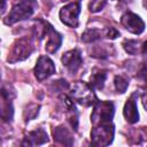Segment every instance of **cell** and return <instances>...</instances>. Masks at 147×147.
Instances as JSON below:
<instances>
[{
    "mask_svg": "<svg viewBox=\"0 0 147 147\" xmlns=\"http://www.w3.org/2000/svg\"><path fill=\"white\" fill-rule=\"evenodd\" d=\"M123 47L129 54H132V55L137 54L138 48H139L138 47V41H136V40H125L123 42Z\"/></svg>",
    "mask_w": 147,
    "mask_h": 147,
    "instance_id": "cell-18",
    "label": "cell"
},
{
    "mask_svg": "<svg viewBox=\"0 0 147 147\" xmlns=\"http://www.w3.org/2000/svg\"><path fill=\"white\" fill-rule=\"evenodd\" d=\"M123 115L125 117V119L129 123H136L139 119V113H138V108H137V103L134 100V95H132L124 106L123 109Z\"/></svg>",
    "mask_w": 147,
    "mask_h": 147,
    "instance_id": "cell-12",
    "label": "cell"
},
{
    "mask_svg": "<svg viewBox=\"0 0 147 147\" xmlns=\"http://www.w3.org/2000/svg\"><path fill=\"white\" fill-rule=\"evenodd\" d=\"M121 22H122V24L124 25V28L126 30H129L130 32H132L134 34H140L145 30L144 21L138 15H136L131 11H126L122 16Z\"/></svg>",
    "mask_w": 147,
    "mask_h": 147,
    "instance_id": "cell-8",
    "label": "cell"
},
{
    "mask_svg": "<svg viewBox=\"0 0 147 147\" xmlns=\"http://www.w3.org/2000/svg\"><path fill=\"white\" fill-rule=\"evenodd\" d=\"M61 60H62L63 65H65L67 69L71 74H76L83 63V59H82L80 52L78 49H71V51L67 52L65 54H63Z\"/></svg>",
    "mask_w": 147,
    "mask_h": 147,
    "instance_id": "cell-9",
    "label": "cell"
},
{
    "mask_svg": "<svg viewBox=\"0 0 147 147\" xmlns=\"http://www.w3.org/2000/svg\"><path fill=\"white\" fill-rule=\"evenodd\" d=\"M46 36H47V41H46V51L48 53H55L61 44H62V37L53 29L52 25L48 24V28H47V32H46Z\"/></svg>",
    "mask_w": 147,
    "mask_h": 147,
    "instance_id": "cell-10",
    "label": "cell"
},
{
    "mask_svg": "<svg viewBox=\"0 0 147 147\" xmlns=\"http://www.w3.org/2000/svg\"><path fill=\"white\" fill-rule=\"evenodd\" d=\"M142 55H144L145 60L147 61V41H145L142 45Z\"/></svg>",
    "mask_w": 147,
    "mask_h": 147,
    "instance_id": "cell-22",
    "label": "cell"
},
{
    "mask_svg": "<svg viewBox=\"0 0 147 147\" xmlns=\"http://www.w3.org/2000/svg\"><path fill=\"white\" fill-rule=\"evenodd\" d=\"M106 2H107V0H92L90 3V10L92 13H96L105 7Z\"/></svg>",
    "mask_w": 147,
    "mask_h": 147,
    "instance_id": "cell-19",
    "label": "cell"
},
{
    "mask_svg": "<svg viewBox=\"0 0 147 147\" xmlns=\"http://www.w3.org/2000/svg\"><path fill=\"white\" fill-rule=\"evenodd\" d=\"M37 1L36 0H20L11 9V11L8 14V16L5 18L6 24H14L18 21L29 18L37 8Z\"/></svg>",
    "mask_w": 147,
    "mask_h": 147,
    "instance_id": "cell-1",
    "label": "cell"
},
{
    "mask_svg": "<svg viewBox=\"0 0 147 147\" xmlns=\"http://www.w3.org/2000/svg\"><path fill=\"white\" fill-rule=\"evenodd\" d=\"M13 106L9 100V93L2 88V110H1V116L3 121H11L13 119Z\"/></svg>",
    "mask_w": 147,
    "mask_h": 147,
    "instance_id": "cell-14",
    "label": "cell"
},
{
    "mask_svg": "<svg viewBox=\"0 0 147 147\" xmlns=\"http://www.w3.org/2000/svg\"><path fill=\"white\" fill-rule=\"evenodd\" d=\"M114 138V126L111 123L98 124L91 132L92 144L95 146H108Z\"/></svg>",
    "mask_w": 147,
    "mask_h": 147,
    "instance_id": "cell-4",
    "label": "cell"
},
{
    "mask_svg": "<svg viewBox=\"0 0 147 147\" xmlns=\"http://www.w3.org/2000/svg\"><path fill=\"white\" fill-rule=\"evenodd\" d=\"M80 14V5L78 2H71L60 10L61 21L71 28H76L78 25V16Z\"/></svg>",
    "mask_w": 147,
    "mask_h": 147,
    "instance_id": "cell-6",
    "label": "cell"
},
{
    "mask_svg": "<svg viewBox=\"0 0 147 147\" xmlns=\"http://www.w3.org/2000/svg\"><path fill=\"white\" fill-rule=\"evenodd\" d=\"M71 98L76 100L78 103L88 107V106H94L98 101L95 94L93 93L92 86L84 83V82H78L74 85L71 90Z\"/></svg>",
    "mask_w": 147,
    "mask_h": 147,
    "instance_id": "cell-3",
    "label": "cell"
},
{
    "mask_svg": "<svg viewBox=\"0 0 147 147\" xmlns=\"http://www.w3.org/2000/svg\"><path fill=\"white\" fill-rule=\"evenodd\" d=\"M114 84H115V87L117 90V92L119 93H124L129 86V82L123 77V76H116L115 77V80H114Z\"/></svg>",
    "mask_w": 147,
    "mask_h": 147,
    "instance_id": "cell-17",
    "label": "cell"
},
{
    "mask_svg": "<svg viewBox=\"0 0 147 147\" xmlns=\"http://www.w3.org/2000/svg\"><path fill=\"white\" fill-rule=\"evenodd\" d=\"M137 78L147 87V65H144V67L140 69V71L138 72Z\"/></svg>",
    "mask_w": 147,
    "mask_h": 147,
    "instance_id": "cell-20",
    "label": "cell"
},
{
    "mask_svg": "<svg viewBox=\"0 0 147 147\" xmlns=\"http://www.w3.org/2000/svg\"><path fill=\"white\" fill-rule=\"evenodd\" d=\"M48 140L47 133L42 129H37L34 131H31L28 133V136L24 138L22 145L23 146H36V145H42Z\"/></svg>",
    "mask_w": 147,
    "mask_h": 147,
    "instance_id": "cell-11",
    "label": "cell"
},
{
    "mask_svg": "<svg viewBox=\"0 0 147 147\" xmlns=\"http://www.w3.org/2000/svg\"><path fill=\"white\" fill-rule=\"evenodd\" d=\"M107 36H108V38H111V39H115V38H117L118 36H119V32L115 29V28H110L109 30H108V33H107Z\"/></svg>",
    "mask_w": 147,
    "mask_h": 147,
    "instance_id": "cell-21",
    "label": "cell"
},
{
    "mask_svg": "<svg viewBox=\"0 0 147 147\" xmlns=\"http://www.w3.org/2000/svg\"><path fill=\"white\" fill-rule=\"evenodd\" d=\"M115 113L114 103L110 101H96L93 106V111L91 115V122L95 125L111 123Z\"/></svg>",
    "mask_w": 147,
    "mask_h": 147,
    "instance_id": "cell-2",
    "label": "cell"
},
{
    "mask_svg": "<svg viewBox=\"0 0 147 147\" xmlns=\"http://www.w3.org/2000/svg\"><path fill=\"white\" fill-rule=\"evenodd\" d=\"M100 38H101V31L98 29H88L82 36V40L84 42H93Z\"/></svg>",
    "mask_w": 147,
    "mask_h": 147,
    "instance_id": "cell-16",
    "label": "cell"
},
{
    "mask_svg": "<svg viewBox=\"0 0 147 147\" xmlns=\"http://www.w3.org/2000/svg\"><path fill=\"white\" fill-rule=\"evenodd\" d=\"M144 6L145 8H147V0H144Z\"/></svg>",
    "mask_w": 147,
    "mask_h": 147,
    "instance_id": "cell-24",
    "label": "cell"
},
{
    "mask_svg": "<svg viewBox=\"0 0 147 147\" xmlns=\"http://www.w3.org/2000/svg\"><path fill=\"white\" fill-rule=\"evenodd\" d=\"M141 100H142V105H144L145 109L147 110V92L142 94V96H141Z\"/></svg>",
    "mask_w": 147,
    "mask_h": 147,
    "instance_id": "cell-23",
    "label": "cell"
},
{
    "mask_svg": "<svg viewBox=\"0 0 147 147\" xmlns=\"http://www.w3.org/2000/svg\"><path fill=\"white\" fill-rule=\"evenodd\" d=\"M106 78H107V71L106 70H101V69H94L93 70V74L91 76V86L93 88H98V90H101L105 85V82H106Z\"/></svg>",
    "mask_w": 147,
    "mask_h": 147,
    "instance_id": "cell-15",
    "label": "cell"
},
{
    "mask_svg": "<svg viewBox=\"0 0 147 147\" xmlns=\"http://www.w3.org/2000/svg\"><path fill=\"white\" fill-rule=\"evenodd\" d=\"M55 72V65L54 62L46 55L39 56L37 64L34 67V75L38 80H44L52 76Z\"/></svg>",
    "mask_w": 147,
    "mask_h": 147,
    "instance_id": "cell-7",
    "label": "cell"
},
{
    "mask_svg": "<svg viewBox=\"0 0 147 147\" xmlns=\"http://www.w3.org/2000/svg\"><path fill=\"white\" fill-rule=\"evenodd\" d=\"M53 136L54 139L62 144V145H67V146H71L74 144V138L71 137L70 132L64 127V126H57L53 130Z\"/></svg>",
    "mask_w": 147,
    "mask_h": 147,
    "instance_id": "cell-13",
    "label": "cell"
},
{
    "mask_svg": "<svg viewBox=\"0 0 147 147\" xmlns=\"http://www.w3.org/2000/svg\"><path fill=\"white\" fill-rule=\"evenodd\" d=\"M33 51L32 42L29 38H21L15 41L13 45V48L8 55V61L9 62H17L25 60Z\"/></svg>",
    "mask_w": 147,
    "mask_h": 147,
    "instance_id": "cell-5",
    "label": "cell"
}]
</instances>
